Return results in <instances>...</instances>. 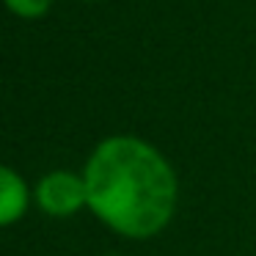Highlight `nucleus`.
Wrapping results in <instances>:
<instances>
[{
  "mask_svg": "<svg viewBox=\"0 0 256 256\" xmlns=\"http://www.w3.org/2000/svg\"><path fill=\"white\" fill-rule=\"evenodd\" d=\"M88 206L113 232L132 240L154 237L176 206V174L152 144L113 135L86 162Z\"/></svg>",
  "mask_w": 256,
  "mask_h": 256,
  "instance_id": "obj_1",
  "label": "nucleus"
},
{
  "mask_svg": "<svg viewBox=\"0 0 256 256\" xmlns=\"http://www.w3.org/2000/svg\"><path fill=\"white\" fill-rule=\"evenodd\" d=\"M36 201L39 206L52 218H69L80 210L88 206V184L86 176L69 171H52L36 184Z\"/></svg>",
  "mask_w": 256,
  "mask_h": 256,
  "instance_id": "obj_2",
  "label": "nucleus"
},
{
  "mask_svg": "<svg viewBox=\"0 0 256 256\" xmlns=\"http://www.w3.org/2000/svg\"><path fill=\"white\" fill-rule=\"evenodd\" d=\"M28 210V184L17 171L0 166V226L20 220Z\"/></svg>",
  "mask_w": 256,
  "mask_h": 256,
  "instance_id": "obj_3",
  "label": "nucleus"
},
{
  "mask_svg": "<svg viewBox=\"0 0 256 256\" xmlns=\"http://www.w3.org/2000/svg\"><path fill=\"white\" fill-rule=\"evenodd\" d=\"M6 8L17 17L25 20H36V17H44L47 12L52 8V0H3Z\"/></svg>",
  "mask_w": 256,
  "mask_h": 256,
  "instance_id": "obj_4",
  "label": "nucleus"
},
{
  "mask_svg": "<svg viewBox=\"0 0 256 256\" xmlns=\"http://www.w3.org/2000/svg\"><path fill=\"white\" fill-rule=\"evenodd\" d=\"M105 256H116V254H105Z\"/></svg>",
  "mask_w": 256,
  "mask_h": 256,
  "instance_id": "obj_5",
  "label": "nucleus"
},
{
  "mask_svg": "<svg viewBox=\"0 0 256 256\" xmlns=\"http://www.w3.org/2000/svg\"><path fill=\"white\" fill-rule=\"evenodd\" d=\"M88 3H94V0H88Z\"/></svg>",
  "mask_w": 256,
  "mask_h": 256,
  "instance_id": "obj_6",
  "label": "nucleus"
}]
</instances>
